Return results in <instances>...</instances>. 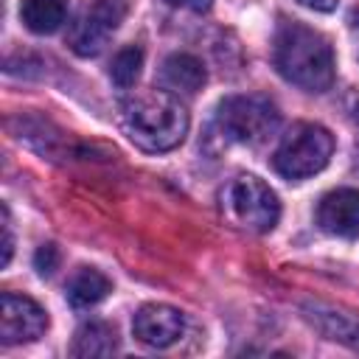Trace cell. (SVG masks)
Segmentation results:
<instances>
[{
	"instance_id": "cell-10",
	"label": "cell",
	"mask_w": 359,
	"mask_h": 359,
	"mask_svg": "<svg viewBox=\"0 0 359 359\" xmlns=\"http://www.w3.org/2000/svg\"><path fill=\"white\" fill-rule=\"evenodd\" d=\"M208 81V73L202 67V62L191 53H171L163 67H160V84L163 90L174 93V95H194L196 90H202V84Z\"/></svg>"
},
{
	"instance_id": "cell-5",
	"label": "cell",
	"mask_w": 359,
	"mask_h": 359,
	"mask_svg": "<svg viewBox=\"0 0 359 359\" xmlns=\"http://www.w3.org/2000/svg\"><path fill=\"white\" fill-rule=\"evenodd\" d=\"M278 107L266 95H230L219 104L216 123L222 135L241 146H261L278 129Z\"/></svg>"
},
{
	"instance_id": "cell-15",
	"label": "cell",
	"mask_w": 359,
	"mask_h": 359,
	"mask_svg": "<svg viewBox=\"0 0 359 359\" xmlns=\"http://www.w3.org/2000/svg\"><path fill=\"white\" fill-rule=\"evenodd\" d=\"M140 67H143V50L137 45H129V48H123V50L115 53L112 67H109V76H112V81L118 87L126 90V87H132L137 81Z\"/></svg>"
},
{
	"instance_id": "cell-14",
	"label": "cell",
	"mask_w": 359,
	"mask_h": 359,
	"mask_svg": "<svg viewBox=\"0 0 359 359\" xmlns=\"http://www.w3.org/2000/svg\"><path fill=\"white\" fill-rule=\"evenodd\" d=\"M118 348L115 331L107 323H84L73 339V356H109Z\"/></svg>"
},
{
	"instance_id": "cell-3",
	"label": "cell",
	"mask_w": 359,
	"mask_h": 359,
	"mask_svg": "<svg viewBox=\"0 0 359 359\" xmlns=\"http://www.w3.org/2000/svg\"><path fill=\"white\" fill-rule=\"evenodd\" d=\"M334 154V137L325 126L320 123H292L289 132L280 137L275 154H272V165L280 177L286 180H306L317 171H323L328 165Z\"/></svg>"
},
{
	"instance_id": "cell-4",
	"label": "cell",
	"mask_w": 359,
	"mask_h": 359,
	"mask_svg": "<svg viewBox=\"0 0 359 359\" xmlns=\"http://www.w3.org/2000/svg\"><path fill=\"white\" fill-rule=\"evenodd\" d=\"M219 202H222V213L236 227L250 233H269L280 219L278 194L252 174L233 177L222 188Z\"/></svg>"
},
{
	"instance_id": "cell-17",
	"label": "cell",
	"mask_w": 359,
	"mask_h": 359,
	"mask_svg": "<svg viewBox=\"0 0 359 359\" xmlns=\"http://www.w3.org/2000/svg\"><path fill=\"white\" fill-rule=\"evenodd\" d=\"M11 250H14L11 219H8V208L3 205V266H8V264H11Z\"/></svg>"
},
{
	"instance_id": "cell-19",
	"label": "cell",
	"mask_w": 359,
	"mask_h": 359,
	"mask_svg": "<svg viewBox=\"0 0 359 359\" xmlns=\"http://www.w3.org/2000/svg\"><path fill=\"white\" fill-rule=\"evenodd\" d=\"M297 3L306 8H314V11H334L337 8V0H297Z\"/></svg>"
},
{
	"instance_id": "cell-13",
	"label": "cell",
	"mask_w": 359,
	"mask_h": 359,
	"mask_svg": "<svg viewBox=\"0 0 359 359\" xmlns=\"http://www.w3.org/2000/svg\"><path fill=\"white\" fill-rule=\"evenodd\" d=\"M67 14V0H22L20 3V20L34 34H53L62 28Z\"/></svg>"
},
{
	"instance_id": "cell-16",
	"label": "cell",
	"mask_w": 359,
	"mask_h": 359,
	"mask_svg": "<svg viewBox=\"0 0 359 359\" xmlns=\"http://www.w3.org/2000/svg\"><path fill=\"white\" fill-rule=\"evenodd\" d=\"M56 266H59V250H56L53 244H42V247L34 252V269H36L42 278H48V275L56 272Z\"/></svg>"
},
{
	"instance_id": "cell-8",
	"label": "cell",
	"mask_w": 359,
	"mask_h": 359,
	"mask_svg": "<svg viewBox=\"0 0 359 359\" xmlns=\"http://www.w3.org/2000/svg\"><path fill=\"white\" fill-rule=\"evenodd\" d=\"M135 337L149 348H168L185 334V317L174 306L165 303H149L140 306L132 320Z\"/></svg>"
},
{
	"instance_id": "cell-2",
	"label": "cell",
	"mask_w": 359,
	"mask_h": 359,
	"mask_svg": "<svg viewBox=\"0 0 359 359\" xmlns=\"http://www.w3.org/2000/svg\"><path fill=\"white\" fill-rule=\"evenodd\" d=\"M272 65L286 81L309 93H325L334 84L331 42L297 20H283L278 25L272 39Z\"/></svg>"
},
{
	"instance_id": "cell-11",
	"label": "cell",
	"mask_w": 359,
	"mask_h": 359,
	"mask_svg": "<svg viewBox=\"0 0 359 359\" xmlns=\"http://www.w3.org/2000/svg\"><path fill=\"white\" fill-rule=\"evenodd\" d=\"M303 311H306V320L320 334L359 351V320L356 317H351L345 311H337V309H328V306H320V303H306Z\"/></svg>"
},
{
	"instance_id": "cell-18",
	"label": "cell",
	"mask_w": 359,
	"mask_h": 359,
	"mask_svg": "<svg viewBox=\"0 0 359 359\" xmlns=\"http://www.w3.org/2000/svg\"><path fill=\"white\" fill-rule=\"evenodd\" d=\"M165 3L177 8H188V11H208L213 0H165Z\"/></svg>"
},
{
	"instance_id": "cell-12",
	"label": "cell",
	"mask_w": 359,
	"mask_h": 359,
	"mask_svg": "<svg viewBox=\"0 0 359 359\" xmlns=\"http://www.w3.org/2000/svg\"><path fill=\"white\" fill-rule=\"evenodd\" d=\"M109 289H112V283L104 272H98L93 266H81L67 283V303L73 309H90V306L101 303L109 294Z\"/></svg>"
},
{
	"instance_id": "cell-7",
	"label": "cell",
	"mask_w": 359,
	"mask_h": 359,
	"mask_svg": "<svg viewBox=\"0 0 359 359\" xmlns=\"http://www.w3.org/2000/svg\"><path fill=\"white\" fill-rule=\"evenodd\" d=\"M48 328V314L45 309L25 297V294H14V292H3L0 297V339L3 345H20V342H31L39 339Z\"/></svg>"
},
{
	"instance_id": "cell-6",
	"label": "cell",
	"mask_w": 359,
	"mask_h": 359,
	"mask_svg": "<svg viewBox=\"0 0 359 359\" xmlns=\"http://www.w3.org/2000/svg\"><path fill=\"white\" fill-rule=\"evenodd\" d=\"M126 0H95L81 11V17L70 28V48L79 56H95L104 50L107 39L115 34L121 20L126 17Z\"/></svg>"
},
{
	"instance_id": "cell-1",
	"label": "cell",
	"mask_w": 359,
	"mask_h": 359,
	"mask_svg": "<svg viewBox=\"0 0 359 359\" xmlns=\"http://www.w3.org/2000/svg\"><path fill=\"white\" fill-rule=\"evenodd\" d=\"M121 129L151 154L177 149L188 135V112L168 90H140L121 101Z\"/></svg>"
},
{
	"instance_id": "cell-9",
	"label": "cell",
	"mask_w": 359,
	"mask_h": 359,
	"mask_svg": "<svg viewBox=\"0 0 359 359\" xmlns=\"http://www.w3.org/2000/svg\"><path fill=\"white\" fill-rule=\"evenodd\" d=\"M317 224L337 238H359V191H328L317 205Z\"/></svg>"
},
{
	"instance_id": "cell-20",
	"label": "cell",
	"mask_w": 359,
	"mask_h": 359,
	"mask_svg": "<svg viewBox=\"0 0 359 359\" xmlns=\"http://www.w3.org/2000/svg\"><path fill=\"white\" fill-rule=\"evenodd\" d=\"M353 25H359V11H353Z\"/></svg>"
}]
</instances>
